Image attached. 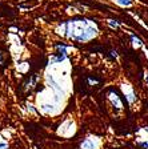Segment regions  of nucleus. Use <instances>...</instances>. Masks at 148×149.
Listing matches in <instances>:
<instances>
[{"label":"nucleus","mask_w":148,"mask_h":149,"mask_svg":"<svg viewBox=\"0 0 148 149\" xmlns=\"http://www.w3.org/2000/svg\"><path fill=\"white\" fill-rule=\"evenodd\" d=\"M111 100H112V104H114L116 108H119V109L121 108V105H123V104H121L120 99H119V96H117L116 93H115V95H111Z\"/></svg>","instance_id":"f257e3e1"},{"label":"nucleus","mask_w":148,"mask_h":149,"mask_svg":"<svg viewBox=\"0 0 148 149\" xmlns=\"http://www.w3.org/2000/svg\"><path fill=\"white\" fill-rule=\"evenodd\" d=\"M117 1H119L121 6H130L131 4V0H117Z\"/></svg>","instance_id":"f03ea898"},{"label":"nucleus","mask_w":148,"mask_h":149,"mask_svg":"<svg viewBox=\"0 0 148 149\" xmlns=\"http://www.w3.org/2000/svg\"><path fill=\"white\" fill-rule=\"evenodd\" d=\"M0 149H8L7 144H0Z\"/></svg>","instance_id":"7ed1b4c3"},{"label":"nucleus","mask_w":148,"mask_h":149,"mask_svg":"<svg viewBox=\"0 0 148 149\" xmlns=\"http://www.w3.org/2000/svg\"><path fill=\"white\" fill-rule=\"evenodd\" d=\"M147 83H148V76H147Z\"/></svg>","instance_id":"20e7f679"}]
</instances>
